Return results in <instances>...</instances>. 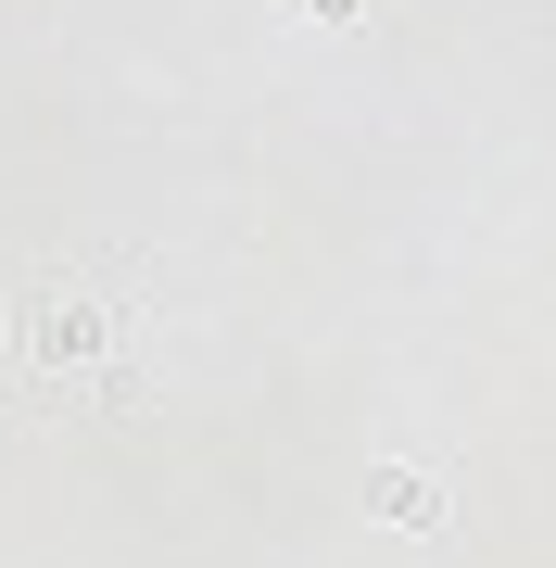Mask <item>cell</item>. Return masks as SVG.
Here are the masks:
<instances>
[{"instance_id":"6da1fadb","label":"cell","mask_w":556,"mask_h":568,"mask_svg":"<svg viewBox=\"0 0 556 568\" xmlns=\"http://www.w3.org/2000/svg\"><path fill=\"white\" fill-rule=\"evenodd\" d=\"M152 392V304L114 265H0V417H127Z\"/></svg>"},{"instance_id":"7a4b0ae2","label":"cell","mask_w":556,"mask_h":568,"mask_svg":"<svg viewBox=\"0 0 556 568\" xmlns=\"http://www.w3.org/2000/svg\"><path fill=\"white\" fill-rule=\"evenodd\" d=\"M367 506H380V518H405V530H431V518H443V493H431V480H405V467H367Z\"/></svg>"},{"instance_id":"3957f363","label":"cell","mask_w":556,"mask_h":568,"mask_svg":"<svg viewBox=\"0 0 556 568\" xmlns=\"http://www.w3.org/2000/svg\"><path fill=\"white\" fill-rule=\"evenodd\" d=\"M304 13H330V26H354V13H367V0H304Z\"/></svg>"}]
</instances>
